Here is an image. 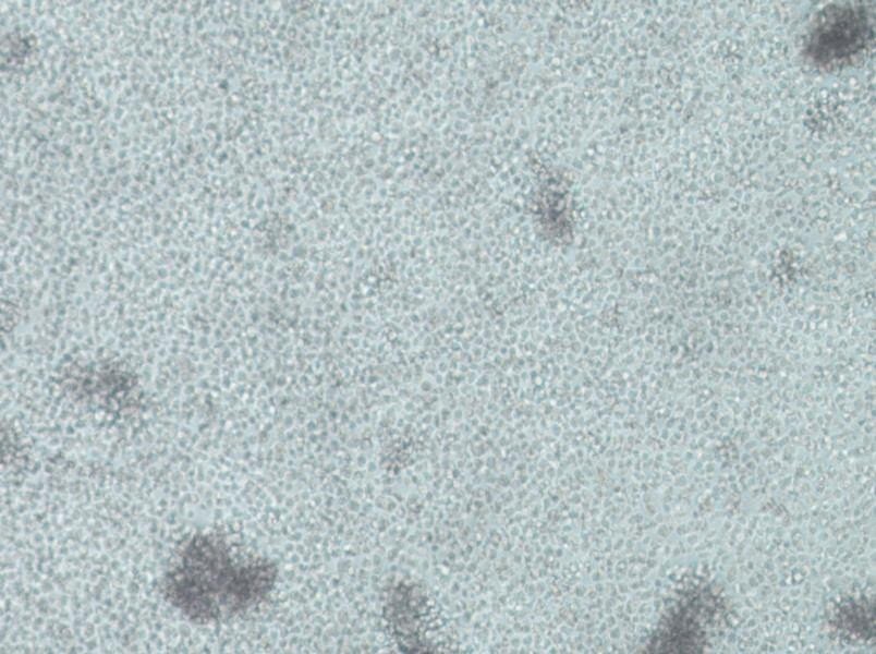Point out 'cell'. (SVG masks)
Returning <instances> with one entry per match:
<instances>
[{"instance_id": "cell-1", "label": "cell", "mask_w": 876, "mask_h": 654, "mask_svg": "<svg viewBox=\"0 0 876 654\" xmlns=\"http://www.w3.org/2000/svg\"><path fill=\"white\" fill-rule=\"evenodd\" d=\"M276 577L272 562L232 555L224 543L202 537L190 544L167 590L184 613L208 620L253 608L271 592Z\"/></svg>"}, {"instance_id": "cell-2", "label": "cell", "mask_w": 876, "mask_h": 654, "mask_svg": "<svg viewBox=\"0 0 876 654\" xmlns=\"http://www.w3.org/2000/svg\"><path fill=\"white\" fill-rule=\"evenodd\" d=\"M871 37L863 9L831 5L818 17L807 46L808 55L824 65L841 62L864 49Z\"/></svg>"}]
</instances>
